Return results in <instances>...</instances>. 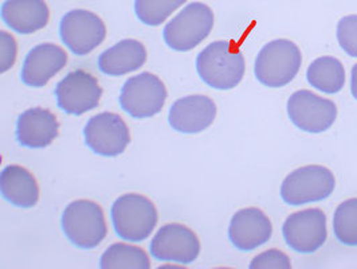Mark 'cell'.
Masks as SVG:
<instances>
[{"instance_id": "obj_12", "label": "cell", "mask_w": 357, "mask_h": 269, "mask_svg": "<svg viewBox=\"0 0 357 269\" xmlns=\"http://www.w3.org/2000/svg\"><path fill=\"white\" fill-rule=\"evenodd\" d=\"M282 234L287 247L294 252L310 254L326 241V215L321 209H305L286 218Z\"/></svg>"}, {"instance_id": "obj_14", "label": "cell", "mask_w": 357, "mask_h": 269, "mask_svg": "<svg viewBox=\"0 0 357 269\" xmlns=\"http://www.w3.org/2000/svg\"><path fill=\"white\" fill-rule=\"evenodd\" d=\"M216 104L204 94L181 97L172 104L168 113V123L180 133H199L214 123Z\"/></svg>"}, {"instance_id": "obj_16", "label": "cell", "mask_w": 357, "mask_h": 269, "mask_svg": "<svg viewBox=\"0 0 357 269\" xmlns=\"http://www.w3.org/2000/svg\"><path fill=\"white\" fill-rule=\"evenodd\" d=\"M66 65L68 54L61 46L40 43L26 55L20 78L27 87L42 88Z\"/></svg>"}, {"instance_id": "obj_2", "label": "cell", "mask_w": 357, "mask_h": 269, "mask_svg": "<svg viewBox=\"0 0 357 269\" xmlns=\"http://www.w3.org/2000/svg\"><path fill=\"white\" fill-rule=\"evenodd\" d=\"M303 54L289 39H275L266 43L257 55L254 74L268 88H282L300 72Z\"/></svg>"}, {"instance_id": "obj_4", "label": "cell", "mask_w": 357, "mask_h": 269, "mask_svg": "<svg viewBox=\"0 0 357 269\" xmlns=\"http://www.w3.org/2000/svg\"><path fill=\"white\" fill-rule=\"evenodd\" d=\"M62 231L74 247L93 249L107 237V226L101 206L89 199L69 203L61 218Z\"/></svg>"}, {"instance_id": "obj_18", "label": "cell", "mask_w": 357, "mask_h": 269, "mask_svg": "<svg viewBox=\"0 0 357 269\" xmlns=\"http://www.w3.org/2000/svg\"><path fill=\"white\" fill-rule=\"evenodd\" d=\"M1 20L18 34H33L47 26L50 10L45 0H6Z\"/></svg>"}, {"instance_id": "obj_10", "label": "cell", "mask_w": 357, "mask_h": 269, "mask_svg": "<svg viewBox=\"0 0 357 269\" xmlns=\"http://www.w3.org/2000/svg\"><path fill=\"white\" fill-rule=\"evenodd\" d=\"M84 136L94 154L107 158L121 155L130 143V132L126 122L112 112L93 116L84 128Z\"/></svg>"}, {"instance_id": "obj_25", "label": "cell", "mask_w": 357, "mask_h": 269, "mask_svg": "<svg viewBox=\"0 0 357 269\" xmlns=\"http://www.w3.org/2000/svg\"><path fill=\"white\" fill-rule=\"evenodd\" d=\"M340 48L351 57L357 58V15H347L337 23Z\"/></svg>"}, {"instance_id": "obj_26", "label": "cell", "mask_w": 357, "mask_h": 269, "mask_svg": "<svg viewBox=\"0 0 357 269\" xmlns=\"http://www.w3.org/2000/svg\"><path fill=\"white\" fill-rule=\"evenodd\" d=\"M251 269H290L289 256L278 249H268L255 256L250 263Z\"/></svg>"}, {"instance_id": "obj_27", "label": "cell", "mask_w": 357, "mask_h": 269, "mask_svg": "<svg viewBox=\"0 0 357 269\" xmlns=\"http://www.w3.org/2000/svg\"><path fill=\"white\" fill-rule=\"evenodd\" d=\"M18 45L15 38L10 33L1 30L0 31V73L8 72L17 59Z\"/></svg>"}, {"instance_id": "obj_17", "label": "cell", "mask_w": 357, "mask_h": 269, "mask_svg": "<svg viewBox=\"0 0 357 269\" xmlns=\"http://www.w3.org/2000/svg\"><path fill=\"white\" fill-rule=\"evenodd\" d=\"M59 135V123L52 110L31 108L24 110L17 122V140L22 147L45 148Z\"/></svg>"}, {"instance_id": "obj_9", "label": "cell", "mask_w": 357, "mask_h": 269, "mask_svg": "<svg viewBox=\"0 0 357 269\" xmlns=\"http://www.w3.org/2000/svg\"><path fill=\"white\" fill-rule=\"evenodd\" d=\"M62 42L75 55H86L107 38V26L97 14L88 10H72L59 23Z\"/></svg>"}, {"instance_id": "obj_3", "label": "cell", "mask_w": 357, "mask_h": 269, "mask_svg": "<svg viewBox=\"0 0 357 269\" xmlns=\"http://www.w3.org/2000/svg\"><path fill=\"white\" fill-rule=\"evenodd\" d=\"M110 218L117 235L130 242L146 240L153 233L159 221L153 202L135 193L124 194L114 201Z\"/></svg>"}, {"instance_id": "obj_15", "label": "cell", "mask_w": 357, "mask_h": 269, "mask_svg": "<svg viewBox=\"0 0 357 269\" xmlns=\"http://www.w3.org/2000/svg\"><path fill=\"white\" fill-rule=\"evenodd\" d=\"M273 234V225L261 209L246 208L232 215L229 238L242 252H250L265 245Z\"/></svg>"}, {"instance_id": "obj_22", "label": "cell", "mask_w": 357, "mask_h": 269, "mask_svg": "<svg viewBox=\"0 0 357 269\" xmlns=\"http://www.w3.org/2000/svg\"><path fill=\"white\" fill-rule=\"evenodd\" d=\"M100 267L102 269H149L151 261L143 248L116 242L102 253Z\"/></svg>"}, {"instance_id": "obj_19", "label": "cell", "mask_w": 357, "mask_h": 269, "mask_svg": "<svg viewBox=\"0 0 357 269\" xmlns=\"http://www.w3.org/2000/svg\"><path fill=\"white\" fill-rule=\"evenodd\" d=\"M1 197L11 205L30 209L39 201V186L36 177L18 164L6 166L0 173Z\"/></svg>"}, {"instance_id": "obj_5", "label": "cell", "mask_w": 357, "mask_h": 269, "mask_svg": "<svg viewBox=\"0 0 357 269\" xmlns=\"http://www.w3.org/2000/svg\"><path fill=\"white\" fill-rule=\"evenodd\" d=\"M214 27L213 10L200 1L187 4L164 27L162 36L168 48L176 52H190L210 36Z\"/></svg>"}, {"instance_id": "obj_6", "label": "cell", "mask_w": 357, "mask_h": 269, "mask_svg": "<svg viewBox=\"0 0 357 269\" xmlns=\"http://www.w3.org/2000/svg\"><path fill=\"white\" fill-rule=\"evenodd\" d=\"M336 178L320 164L304 166L286 177L281 184V197L290 206L320 202L333 193Z\"/></svg>"}, {"instance_id": "obj_21", "label": "cell", "mask_w": 357, "mask_h": 269, "mask_svg": "<svg viewBox=\"0 0 357 269\" xmlns=\"http://www.w3.org/2000/svg\"><path fill=\"white\" fill-rule=\"evenodd\" d=\"M306 80L322 93L336 94L345 85V69L337 58L324 55L309 65Z\"/></svg>"}, {"instance_id": "obj_7", "label": "cell", "mask_w": 357, "mask_h": 269, "mask_svg": "<svg viewBox=\"0 0 357 269\" xmlns=\"http://www.w3.org/2000/svg\"><path fill=\"white\" fill-rule=\"evenodd\" d=\"M165 100L164 82L149 72L128 78L120 93V106L133 119H148L160 113Z\"/></svg>"}, {"instance_id": "obj_11", "label": "cell", "mask_w": 357, "mask_h": 269, "mask_svg": "<svg viewBox=\"0 0 357 269\" xmlns=\"http://www.w3.org/2000/svg\"><path fill=\"white\" fill-rule=\"evenodd\" d=\"M54 93L58 107L65 113L81 116L98 107L102 97V88L93 74L78 69L61 80Z\"/></svg>"}, {"instance_id": "obj_20", "label": "cell", "mask_w": 357, "mask_h": 269, "mask_svg": "<svg viewBox=\"0 0 357 269\" xmlns=\"http://www.w3.org/2000/svg\"><path fill=\"white\" fill-rule=\"evenodd\" d=\"M146 62V49L140 41L123 39L98 57V69L107 75L120 77L139 71Z\"/></svg>"}, {"instance_id": "obj_13", "label": "cell", "mask_w": 357, "mask_h": 269, "mask_svg": "<svg viewBox=\"0 0 357 269\" xmlns=\"http://www.w3.org/2000/svg\"><path fill=\"white\" fill-rule=\"evenodd\" d=\"M149 251L158 261L187 266L197 260L200 241L190 228L181 224H167L152 238Z\"/></svg>"}, {"instance_id": "obj_24", "label": "cell", "mask_w": 357, "mask_h": 269, "mask_svg": "<svg viewBox=\"0 0 357 269\" xmlns=\"http://www.w3.org/2000/svg\"><path fill=\"white\" fill-rule=\"evenodd\" d=\"M187 0H135V13L146 26H160Z\"/></svg>"}, {"instance_id": "obj_8", "label": "cell", "mask_w": 357, "mask_h": 269, "mask_svg": "<svg viewBox=\"0 0 357 269\" xmlns=\"http://www.w3.org/2000/svg\"><path fill=\"white\" fill-rule=\"evenodd\" d=\"M290 122L307 133H321L335 124L337 107L329 100L310 90H297L287 100Z\"/></svg>"}, {"instance_id": "obj_1", "label": "cell", "mask_w": 357, "mask_h": 269, "mask_svg": "<svg viewBox=\"0 0 357 269\" xmlns=\"http://www.w3.org/2000/svg\"><path fill=\"white\" fill-rule=\"evenodd\" d=\"M199 77L208 87L234 89L243 80L246 62L239 48L229 41H215L197 54Z\"/></svg>"}, {"instance_id": "obj_23", "label": "cell", "mask_w": 357, "mask_h": 269, "mask_svg": "<svg viewBox=\"0 0 357 269\" xmlns=\"http://www.w3.org/2000/svg\"><path fill=\"white\" fill-rule=\"evenodd\" d=\"M333 232L342 245L357 247V198H349L337 206Z\"/></svg>"}, {"instance_id": "obj_28", "label": "cell", "mask_w": 357, "mask_h": 269, "mask_svg": "<svg viewBox=\"0 0 357 269\" xmlns=\"http://www.w3.org/2000/svg\"><path fill=\"white\" fill-rule=\"evenodd\" d=\"M351 93L357 100V64L354 65L351 72Z\"/></svg>"}]
</instances>
